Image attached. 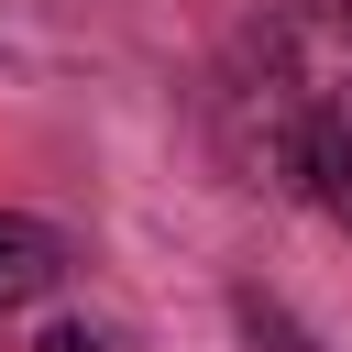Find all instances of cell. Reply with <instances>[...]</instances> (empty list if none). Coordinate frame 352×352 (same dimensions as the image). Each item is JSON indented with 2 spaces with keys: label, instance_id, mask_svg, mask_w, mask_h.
<instances>
[{
  "label": "cell",
  "instance_id": "6da1fadb",
  "mask_svg": "<svg viewBox=\"0 0 352 352\" xmlns=\"http://www.w3.org/2000/svg\"><path fill=\"white\" fill-rule=\"evenodd\" d=\"M55 275H66V242H55L44 220L0 209V308H33V297H55Z\"/></svg>",
  "mask_w": 352,
  "mask_h": 352
},
{
  "label": "cell",
  "instance_id": "7a4b0ae2",
  "mask_svg": "<svg viewBox=\"0 0 352 352\" xmlns=\"http://www.w3.org/2000/svg\"><path fill=\"white\" fill-rule=\"evenodd\" d=\"M242 341H253V352H319V341H308L275 297H242Z\"/></svg>",
  "mask_w": 352,
  "mask_h": 352
},
{
  "label": "cell",
  "instance_id": "3957f363",
  "mask_svg": "<svg viewBox=\"0 0 352 352\" xmlns=\"http://www.w3.org/2000/svg\"><path fill=\"white\" fill-rule=\"evenodd\" d=\"M33 352H99V330H77V319H66V330H44Z\"/></svg>",
  "mask_w": 352,
  "mask_h": 352
}]
</instances>
